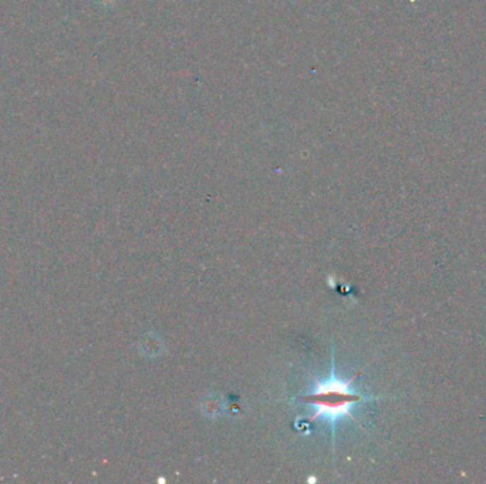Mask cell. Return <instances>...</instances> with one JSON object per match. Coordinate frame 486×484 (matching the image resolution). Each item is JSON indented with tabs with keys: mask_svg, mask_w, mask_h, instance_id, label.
<instances>
[{
	"mask_svg": "<svg viewBox=\"0 0 486 484\" xmlns=\"http://www.w3.org/2000/svg\"><path fill=\"white\" fill-rule=\"evenodd\" d=\"M362 399L364 397L350 391L348 382L336 380L319 384L312 394L303 397V401L307 405L316 408L312 419L324 416L333 422L341 416L350 415V409Z\"/></svg>",
	"mask_w": 486,
	"mask_h": 484,
	"instance_id": "1",
	"label": "cell"
}]
</instances>
